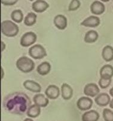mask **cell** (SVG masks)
I'll use <instances>...</instances> for the list:
<instances>
[{
	"instance_id": "1",
	"label": "cell",
	"mask_w": 113,
	"mask_h": 121,
	"mask_svg": "<svg viewBox=\"0 0 113 121\" xmlns=\"http://www.w3.org/2000/svg\"><path fill=\"white\" fill-rule=\"evenodd\" d=\"M3 105L5 110L11 114L23 115L31 105V101L23 92H13L4 97Z\"/></svg>"
},
{
	"instance_id": "2",
	"label": "cell",
	"mask_w": 113,
	"mask_h": 121,
	"mask_svg": "<svg viewBox=\"0 0 113 121\" xmlns=\"http://www.w3.org/2000/svg\"><path fill=\"white\" fill-rule=\"evenodd\" d=\"M1 33L8 37H13L17 36L19 31L18 25L10 20L4 21L1 24Z\"/></svg>"
},
{
	"instance_id": "3",
	"label": "cell",
	"mask_w": 113,
	"mask_h": 121,
	"mask_svg": "<svg viewBox=\"0 0 113 121\" xmlns=\"http://www.w3.org/2000/svg\"><path fill=\"white\" fill-rule=\"evenodd\" d=\"M16 67L23 73H29L34 69L35 63L32 59L26 56L20 57L16 63Z\"/></svg>"
},
{
	"instance_id": "4",
	"label": "cell",
	"mask_w": 113,
	"mask_h": 121,
	"mask_svg": "<svg viewBox=\"0 0 113 121\" xmlns=\"http://www.w3.org/2000/svg\"><path fill=\"white\" fill-rule=\"evenodd\" d=\"M28 54L31 57L35 60H40L47 56L46 49L39 44H36L31 47Z\"/></svg>"
},
{
	"instance_id": "5",
	"label": "cell",
	"mask_w": 113,
	"mask_h": 121,
	"mask_svg": "<svg viewBox=\"0 0 113 121\" xmlns=\"http://www.w3.org/2000/svg\"><path fill=\"white\" fill-rule=\"evenodd\" d=\"M37 36L35 33L32 31L25 33L22 36L20 43L23 47H31L37 41Z\"/></svg>"
},
{
	"instance_id": "6",
	"label": "cell",
	"mask_w": 113,
	"mask_h": 121,
	"mask_svg": "<svg viewBox=\"0 0 113 121\" xmlns=\"http://www.w3.org/2000/svg\"><path fill=\"white\" fill-rule=\"evenodd\" d=\"M93 103V101L90 98L87 96H82L78 99L77 106L80 110L87 111L92 108Z\"/></svg>"
},
{
	"instance_id": "7",
	"label": "cell",
	"mask_w": 113,
	"mask_h": 121,
	"mask_svg": "<svg viewBox=\"0 0 113 121\" xmlns=\"http://www.w3.org/2000/svg\"><path fill=\"white\" fill-rule=\"evenodd\" d=\"M100 89L98 86L94 82H90L86 84L84 88V93L87 96L95 97L99 94Z\"/></svg>"
},
{
	"instance_id": "8",
	"label": "cell",
	"mask_w": 113,
	"mask_h": 121,
	"mask_svg": "<svg viewBox=\"0 0 113 121\" xmlns=\"http://www.w3.org/2000/svg\"><path fill=\"white\" fill-rule=\"evenodd\" d=\"M45 95L50 99H56L60 95V89L57 86L51 84L46 89Z\"/></svg>"
},
{
	"instance_id": "9",
	"label": "cell",
	"mask_w": 113,
	"mask_h": 121,
	"mask_svg": "<svg viewBox=\"0 0 113 121\" xmlns=\"http://www.w3.org/2000/svg\"><path fill=\"white\" fill-rule=\"evenodd\" d=\"M101 20L99 17L96 16H90L86 18L82 23V26L89 28H96L100 25Z\"/></svg>"
},
{
	"instance_id": "10",
	"label": "cell",
	"mask_w": 113,
	"mask_h": 121,
	"mask_svg": "<svg viewBox=\"0 0 113 121\" xmlns=\"http://www.w3.org/2000/svg\"><path fill=\"white\" fill-rule=\"evenodd\" d=\"M23 87L28 91L34 93H39L41 91V86L39 83L31 80H27L23 82Z\"/></svg>"
},
{
	"instance_id": "11",
	"label": "cell",
	"mask_w": 113,
	"mask_h": 121,
	"mask_svg": "<svg viewBox=\"0 0 113 121\" xmlns=\"http://www.w3.org/2000/svg\"><path fill=\"white\" fill-rule=\"evenodd\" d=\"M53 23L58 29L63 30L67 27V18L63 15H58L55 17Z\"/></svg>"
},
{
	"instance_id": "12",
	"label": "cell",
	"mask_w": 113,
	"mask_h": 121,
	"mask_svg": "<svg viewBox=\"0 0 113 121\" xmlns=\"http://www.w3.org/2000/svg\"><path fill=\"white\" fill-rule=\"evenodd\" d=\"M49 7V4L44 0H37L32 4V9L35 12L41 13Z\"/></svg>"
},
{
	"instance_id": "13",
	"label": "cell",
	"mask_w": 113,
	"mask_h": 121,
	"mask_svg": "<svg viewBox=\"0 0 113 121\" xmlns=\"http://www.w3.org/2000/svg\"><path fill=\"white\" fill-rule=\"evenodd\" d=\"M95 101L97 105L100 107H105L109 104L111 101L110 96L106 93H101L96 96Z\"/></svg>"
},
{
	"instance_id": "14",
	"label": "cell",
	"mask_w": 113,
	"mask_h": 121,
	"mask_svg": "<svg viewBox=\"0 0 113 121\" xmlns=\"http://www.w3.org/2000/svg\"><path fill=\"white\" fill-rule=\"evenodd\" d=\"M105 10V5L99 1H95L90 5V11L94 15H101L104 13Z\"/></svg>"
},
{
	"instance_id": "15",
	"label": "cell",
	"mask_w": 113,
	"mask_h": 121,
	"mask_svg": "<svg viewBox=\"0 0 113 121\" xmlns=\"http://www.w3.org/2000/svg\"><path fill=\"white\" fill-rule=\"evenodd\" d=\"M73 89L70 85L67 83H63L61 86V95L65 100H70L73 96Z\"/></svg>"
},
{
	"instance_id": "16",
	"label": "cell",
	"mask_w": 113,
	"mask_h": 121,
	"mask_svg": "<svg viewBox=\"0 0 113 121\" xmlns=\"http://www.w3.org/2000/svg\"><path fill=\"white\" fill-rule=\"evenodd\" d=\"M33 101L34 104L38 105L40 107H46L49 104V100L47 97L41 93H38L35 95L33 98Z\"/></svg>"
},
{
	"instance_id": "17",
	"label": "cell",
	"mask_w": 113,
	"mask_h": 121,
	"mask_svg": "<svg viewBox=\"0 0 113 121\" xmlns=\"http://www.w3.org/2000/svg\"><path fill=\"white\" fill-rule=\"evenodd\" d=\"M101 78L105 79H111L113 77V66L110 65L103 66L100 70Z\"/></svg>"
},
{
	"instance_id": "18",
	"label": "cell",
	"mask_w": 113,
	"mask_h": 121,
	"mask_svg": "<svg viewBox=\"0 0 113 121\" xmlns=\"http://www.w3.org/2000/svg\"><path fill=\"white\" fill-rule=\"evenodd\" d=\"M99 114L94 110L87 111L82 115V121H97L99 119Z\"/></svg>"
},
{
	"instance_id": "19",
	"label": "cell",
	"mask_w": 113,
	"mask_h": 121,
	"mask_svg": "<svg viewBox=\"0 0 113 121\" xmlns=\"http://www.w3.org/2000/svg\"><path fill=\"white\" fill-rule=\"evenodd\" d=\"M102 57L105 61L109 62L113 60V47L107 45L104 47L102 51Z\"/></svg>"
},
{
	"instance_id": "20",
	"label": "cell",
	"mask_w": 113,
	"mask_h": 121,
	"mask_svg": "<svg viewBox=\"0 0 113 121\" xmlns=\"http://www.w3.org/2000/svg\"><path fill=\"white\" fill-rule=\"evenodd\" d=\"M51 71V65L47 61H44L38 66L37 71L40 75L45 76L49 74Z\"/></svg>"
},
{
	"instance_id": "21",
	"label": "cell",
	"mask_w": 113,
	"mask_h": 121,
	"mask_svg": "<svg viewBox=\"0 0 113 121\" xmlns=\"http://www.w3.org/2000/svg\"><path fill=\"white\" fill-rule=\"evenodd\" d=\"M99 38V35L95 30H89L86 33L84 40L87 43H93L97 41Z\"/></svg>"
},
{
	"instance_id": "22",
	"label": "cell",
	"mask_w": 113,
	"mask_h": 121,
	"mask_svg": "<svg viewBox=\"0 0 113 121\" xmlns=\"http://www.w3.org/2000/svg\"><path fill=\"white\" fill-rule=\"evenodd\" d=\"M40 107L36 104L31 105L29 109L27 111L26 115L31 118H36L39 116L41 113V108Z\"/></svg>"
},
{
	"instance_id": "23",
	"label": "cell",
	"mask_w": 113,
	"mask_h": 121,
	"mask_svg": "<svg viewBox=\"0 0 113 121\" xmlns=\"http://www.w3.org/2000/svg\"><path fill=\"white\" fill-rule=\"evenodd\" d=\"M37 16L35 13L30 12L27 14L24 19V24L28 27H31L35 24Z\"/></svg>"
},
{
	"instance_id": "24",
	"label": "cell",
	"mask_w": 113,
	"mask_h": 121,
	"mask_svg": "<svg viewBox=\"0 0 113 121\" xmlns=\"http://www.w3.org/2000/svg\"><path fill=\"white\" fill-rule=\"evenodd\" d=\"M11 18L16 23H20L23 20V14L19 9L15 10L11 14Z\"/></svg>"
},
{
	"instance_id": "25",
	"label": "cell",
	"mask_w": 113,
	"mask_h": 121,
	"mask_svg": "<svg viewBox=\"0 0 113 121\" xmlns=\"http://www.w3.org/2000/svg\"><path fill=\"white\" fill-rule=\"evenodd\" d=\"M103 117L105 121H113V112L108 108H105L103 110Z\"/></svg>"
},
{
	"instance_id": "26",
	"label": "cell",
	"mask_w": 113,
	"mask_h": 121,
	"mask_svg": "<svg viewBox=\"0 0 113 121\" xmlns=\"http://www.w3.org/2000/svg\"><path fill=\"white\" fill-rule=\"evenodd\" d=\"M80 5L81 3L79 0H72L69 5L68 10L71 12L77 10L80 8Z\"/></svg>"
},
{
	"instance_id": "27",
	"label": "cell",
	"mask_w": 113,
	"mask_h": 121,
	"mask_svg": "<svg viewBox=\"0 0 113 121\" xmlns=\"http://www.w3.org/2000/svg\"><path fill=\"white\" fill-rule=\"evenodd\" d=\"M111 79H105L101 78L99 81V85L101 89H107V87L109 86V85L111 83Z\"/></svg>"
},
{
	"instance_id": "28",
	"label": "cell",
	"mask_w": 113,
	"mask_h": 121,
	"mask_svg": "<svg viewBox=\"0 0 113 121\" xmlns=\"http://www.w3.org/2000/svg\"><path fill=\"white\" fill-rule=\"evenodd\" d=\"M2 4L5 5H13L18 2L19 0H1Z\"/></svg>"
},
{
	"instance_id": "29",
	"label": "cell",
	"mask_w": 113,
	"mask_h": 121,
	"mask_svg": "<svg viewBox=\"0 0 113 121\" xmlns=\"http://www.w3.org/2000/svg\"><path fill=\"white\" fill-rule=\"evenodd\" d=\"M6 48V45H5V43H4V42L3 41H1V52H3L4 51V49Z\"/></svg>"
},
{
	"instance_id": "30",
	"label": "cell",
	"mask_w": 113,
	"mask_h": 121,
	"mask_svg": "<svg viewBox=\"0 0 113 121\" xmlns=\"http://www.w3.org/2000/svg\"><path fill=\"white\" fill-rule=\"evenodd\" d=\"M109 107H110L111 108L113 109V98L111 100L110 103H109Z\"/></svg>"
},
{
	"instance_id": "31",
	"label": "cell",
	"mask_w": 113,
	"mask_h": 121,
	"mask_svg": "<svg viewBox=\"0 0 113 121\" xmlns=\"http://www.w3.org/2000/svg\"><path fill=\"white\" fill-rule=\"evenodd\" d=\"M109 95H110L112 97H113V87H112L111 89L109 90Z\"/></svg>"
},
{
	"instance_id": "32",
	"label": "cell",
	"mask_w": 113,
	"mask_h": 121,
	"mask_svg": "<svg viewBox=\"0 0 113 121\" xmlns=\"http://www.w3.org/2000/svg\"><path fill=\"white\" fill-rule=\"evenodd\" d=\"M1 72H2L1 79H3V78H4V69H3V68H1Z\"/></svg>"
},
{
	"instance_id": "33",
	"label": "cell",
	"mask_w": 113,
	"mask_h": 121,
	"mask_svg": "<svg viewBox=\"0 0 113 121\" xmlns=\"http://www.w3.org/2000/svg\"><path fill=\"white\" fill-rule=\"evenodd\" d=\"M23 121H34V120L32 119H31V117H29V118H26Z\"/></svg>"
},
{
	"instance_id": "34",
	"label": "cell",
	"mask_w": 113,
	"mask_h": 121,
	"mask_svg": "<svg viewBox=\"0 0 113 121\" xmlns=\"http://www.w3.org/2000/svg\"><path fill=\"white\" fill-rule=\"evenodd\" d=\"M101 1H102V2H104V3H107V2L109 1L110 0H101Z\"/></svg>"
},
{
	"instance_id": "35",
	"label": "cell",
	"mask_w": 113,
	"mask_h": 121,
	"mask_svg": "<svg viewBox=\"0 0 113 121\" xmlns=\"http://www.w3.org/2000/svg\"><path fill=\"white\" fill-rule=\"evenodd\" d=\"M30 1H34V0H29Z\"/></svg>"
}]
</instances>
